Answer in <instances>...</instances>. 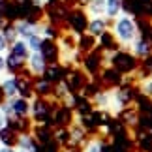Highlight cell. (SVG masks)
Segmentation results:
<instances>
[{
    "mask_svg": "<svg viewBox=\"0 0 152 152\" xmlns=\"http://www.w3.org/2000/svg\"><path fill=\"white\" fill-rule=\"evenodd\" d=\"M103 145H105V137L92 135V137L86 139V143L81 147V152H103Z\"/></svg>",
    "mask_w": 152,
    "mask_h": 152,
    "instance_id": "obj_11",
    "label": "cell"
},
{
    "mask_svg": "<svg viewBox=\"0 0 152 152\" xmlns=\"http://www.w3.org/2000/svg\"><path fill=\"white\" fill-rule=\"evenodd\" d=\"M0 152H15V150H13V147H2Z\"/></svg>",
    "mask_w": 152,
    "mask_h": 152,
    "instance_id": "obj_25",
    "label": "cell"
},
{
    "mask_svg": "<svg viewBox=\"0 0 152 152\" xmlns=\"http://www.w3.org/2000/svg\"><path fill=\"white\" fill-rule=\"evenodd\" d=\"M111 66H113L116 72H120L122 75H128V73H135L137 68H139V58L130 51H115L111 53Z\"/></svg>",
    "mask_w": 152,
    "mask_h": 152,
    "instance_id": "obj_2",
    "label": "cell"
},
{
    "mask_svg": "<svg viewBox=\"0 0 152 152\" xmlns=\"http://www.w3.org/2000/svg\"><path fill=\"white\" fill-rule=\"evenodd\" d=\"M6 122H8V116H6L2 111H0V128H4V126H6Z\"/></svg>",
    "mask_w": 152,
    "mask_h": 152,
    "instance_id": "obj_22",
    "label": "cell"
},
{
    "mask_svg": "<svg viewBox=\"0 0 152 152\" xmlns=\"http://www.w3.org/2000/svg\"><path fill=\"white\" fill-rule=\"evenodd\" d=\"M42 42H43V38L39 34H32L30 38H26V45L30 49V53H38L39 47H42Z\"/></svg>",
    "mask_w": 152,
    "mask_h": 152,
    "instance_id": "obj_20",
    "label": "cell"
},
{
    "mask_svg": "<svg viewBox=\"0 0 152 152\" xmlns=\"http://www.w3.org/2000/svg\"><path fill=\"white\" fill-rule=\"evenodd\" d=\"M98 47H100L103 53H115V51H118L120 43L116 42V38H115L113 32L105 30L102 36H100V43H98Z\"/></svg>",
    "mask_w": 152,
    "mask_h": 152,
    "instance_id": "obj_7",
    "label": "cell"
},
{
    "mask_svg": "<svg viewBox=\"0 0 152 152\" xmlns=\"http://www.w3.org/2000/svg\"><path fill=\"white\" fill-rule=\"evenodd\" d=\"M45 68H47V62L43 60V56L39 53H30L28 56V69H30L32 75H43Z\"/></svg>",
    "mask_w": 152,
    "mask_h": 152,
    "instance_id": "obj_9",
    "label": "cell"
},
{
    "mask_svg": "<svg viewBox=\"0 0 152 152\" xmlns=\"http://www.w3.org/2000/svg\"><path fill=\"white\" fill-rule=\"evenodd\" d=\"M68 23L69 26H72V30L75 34H85L86 26H88V15H86V11L83 10H72L68 11Z\"/></svg>",
    "mask_w": 152,
    "mask_h": 152,
    "instance_id": "obj_4",
    "label": "cell"
},
{
    "mask_svg": "<svg viewBox=\"0 0 152 152\" xmlns=\"http://www.w3.org/2000/svg\"><path fill=\"white\" fill-rule=\"evenodd\" d=\"M137 88H139V94H143L145 98L152 100V77H148V79L141 81V83L137 85Z\"/></svg>",
    "mask_w": 152,
    "mask_h": 152,
    "instance_id": "obj_19",
    "label": "cell"
},
{
    "mask_svg": "<svg viewBox=\"0 0 152 152\" xmlns=\"http://www.w3.org/2000/svg\"><path fill=\"white\" fill-rule=\"evenodd\" d=\"M38 53L43 56V60L47 64H58V62H60V47H58V43L55 42V39L43 38L42 47H39Z\"/></svg>",
    "mask_w": 152,
    "mask_h": 152,
    "instance_id": "obj_3",
    "label": "cell"
},
{
    "mask_svg": "<svg viewBox=\"0 0 152 152\" xmlns=\"http://www.w3.org/2000/svg\"><path fill=\"white\" fill-rule=\"evenodd\" d=\"M113 34L116 38V42L120 45H130L135 42V38L139 36L137 34V21L133 19L132 15H122L116 17L115 26H113Z\"/></svg>",
    "mask_w": 152,
    "mask_h": 152,
    "instance_id": "obj_1",
    "label": "cell"
},
{
    "mask_svg": "<svg viewBox=\"0 0 152 152\" xmlns=\"http://www.w3.org/2000/svg\"><path fill=\"white\" fill-rule=\"evenodd\" d=\"M10 53L15 55V56H19V58H23V60H28V56H30V49H28L25 39H15V42L10 45Z\"/></svg>",
    "mask_w": 152,
    "mask_h": 152,
    "instance_id": "obj_12",
    "label": "cell"
},
{
    "mask_svg": "<svg viewBox=\"0 0 152 152\" xmlns=\"http://www.w3.org/2000/svg\"><path fill=\"white\" fill-rule=\"evenodd\" d=\"M8 45H10V43H8V39H6V36H4V32L0 30V53L8 49Z\"/></svg>",
    "mask_w": 152,
    "mask_h": 152,
    "instance_id": "obj_21",
    "label": "cell"
},
{
    "mask_svg": "<svg viewBox=\"0 0 152 152\" xmlns=\"http://www.w3.org/2000/svg\"><path fill=\"white\" fill-rule=\"evenodd\" d=\"M152 53V47L148 45V42H145L143 38H135V42H133V55H135L137 58H145L148 56Z\"/></svg>",
    "mask_w": 152,
    "mask_h": 152,
    "instance_id": "obj_15",
    "label": "cell"
},
{
    "mask_svg": "<svg viewBox=\"0 0 152 152\" xmlns=\"http://www.w3.org/2000/svg\"><path fill=\"white\" fill-rule=\"evenodd\" d=\"M10 107H11V116H30V103H28V100H25L21 96L11 98Z\"/></svg>",
    "mask_w": 152,
    "mask_h": 152,
    "instance_id": "obj_6",
    "label": "cell"
},
{
    "mask_svg": "<svg viewBox=\"0 0 152 152\" xmlns=\"http://www.w3.org/2000/svg\"><path fill=\"white\" fill-rule=\"evenodd\" d=\"M122 81H124V75H122L120 72H116L113 66L102 69V79H100V83H102V88H103V90H107V88H113V90H115L116 86L122 85Z\"/></svg>",
    "mask_w": 152,
    "mask_h": 152,
    "instance_id": "obj_5",
    "label": "cell"
},
{
    "mask_svg": "<svg viewBox=\"0 0 152 152\" xmlns=\"http://www.w3.org/2000/svg\"><path fill=\"white\" fill-rule=\"evenodd\" d=\"M109 28V21L103 19V17H92V19L88 21V26H86V30H88L90 36L94 38H100L102 34Z\"/></svg>",
    "mask_w": 152,
    "mask_h": 152,
    "instance_id": "obj_8",
    "label": "cell"
},
{
    "mask_svg": "<svg viewBox=\"0 0 152 152\" xmlns=\"http://www.w3.org/2000/svg\"><path fill=\"white\" fill-rule=\"evenodd\" d=\"M19 152H26V150H19Z\"/></svg>",
    "mask_w": 152,
    "mask_h": 152,
    "instance_id": "obj_26",
    "label": "cell"
},
{
    "mask_svg": "<svg viewBox=\"0 0 152 152\" xmlns=\"http://www.w3.org/2000/svg\"><path fill=\"white\" fill-rule=\"evenodd\" d=\"M53 86L55 85H51L47 79H36L34 81V92H36V94L39 96V98H49V96H53Z\"/></svg>",
    "mask_w": 152,
    "mask_h": 152,
    "instance_id": "obj_14",
    "label": "cell"
},
{
    "mask_svg": "<svg viewBox=\"0 0 152 152\" xmlns=\"http://www.w3.org/2000/svg\"><path fill=\"white\" fill-rule=\"evenodd\" d=\"M4 60H6V69H8L11 75H17V73H21L23 69H25V62L26 60H23V58L11 55V53L4 58Z\"/></svg>",
    "mask_w": 152,
    "mask_h": 152,
    "instance_id": "obj_10",
    "label": "cell"
},
{
    "mask_svg": "<svg viewBox=\"0 0 152 152\" xmlns=\"http://www.w3.org/2000/svg\"><path fill=\"white\" fill-rule=\"evenodd\" d=\"M4 100H6V94H4V90H2V85H0V105L4 103Z\"/></svg>",
    "mask_w": 152,
    "mask_h": 152,
    "instance_id": "obj_23",
    "label": "cell"
},
{
    "mask_svg": "<svg viewBox=\"0 0 152 152\" xmlns=\"http://www.w3.org/2000/svg\"><path fill=\"white\" fill-rule=\"evenodd\" d=\"M122 11V0H105V15L109 19L118 17Z\"/></svg>",
    "mask_w": 152,
    "mask_h": 152,
    "instance_id": "obj_16",
    "label": "cell"
},
{
    "mask_svg": "<svg viewBox=\"0 0 152 152\" xmlns=\"http://www.w3.org/2000/svg\"><path fill=\"white\" fill-rule=\"evenodd\" d=\"M6 68V60H4V56L0 55V72H2V69Z\"/></svg>",
    "mask_w": 152,
    "mask_h": 152,
    "instance_id": "obj_24",
    "label": "cell"
},
{
    "mask_svg": "<svg viewBox=\"0 0 152 152\" xmlns=\"http://www.w3.org/2000/svg\"><path fill=\"white\" fill-rule=\"evenodd\" d=\"M0 85H2V90H4L6 98H15V96H17V83H15V75H11V77L4 79V83H0Z\"/></svg>",
    "mask_w": 152,
    "mask_h": 152,
    "instance_id": "obj_18",
    "label": "cell"
},
{
    "mask_svg": "<svg viewBox=\"0 0 152 152\" xmlns=\"http://www.w3.org/2000/svg\"><path fill=\"white\" fill-rule=\"evenodd\" d=\"M86 8H88V13L92 17H102L105 13V0H90Z\"/></svg>",
    "mask_w": 152,
    "mask_h": 152,
    "instance_id": "obj_17",
    "label": "cell"
},
{
    "mask_svg": "<svg viewBox=\"0 0 152 152\" xmlns=\"http://www.w3.org/2000/svg\"><path fill=\"white\" fill-rule=\"evenodd\" d=\"M17 139H19V133H17L13 128H10L8 124L4 128H0V141H2L6 147H15Z\"/></svg>",
    "mask_w": 152,
    "mask_h": 152,
    "instance_id": "obj_13",
    "label": "cell"
}]
</instances>
